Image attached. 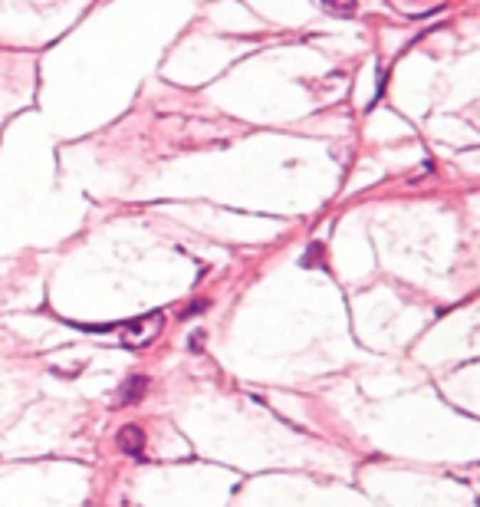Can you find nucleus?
Instances as JSON below:
<instances>
[{
	"instance_id": "1",
	"label": "nucleus",
	"mask_w": 480,
	"mask_h": 507,
	"mask_svg": "<svg viewBox=\"0 0 480 507\" xmlns=\"http://www.w3.org/2000/svg\"><path fill=\"white\" fill-rule=\"evenodd\" d=\"M115 445H119V451H125V455L138 458V455H142V448H145V431L138 429V425H125V429L119 431Z\"/></svg>"
},
{
	"instance_id": "2",
	"label": "nucleus",
	"mask_w": 480,
	"mask_h": 507,
	"mask_svg": "<svg viewBox=\"0 0 480 507\" xmlns=\"http://www.w3.org/2000/svg\"><path fill=\"white\" fill-rule=\"evenodd\" d=\"M323 7L329 14H335V17H349L352 10H355V0H323Z\"/></svg>"
},
{
	"instance_id": "3",
	"label": "nucleus",
	"mask_w": 480,
	"mask_h": 507,
	"mask_svg": "<svg viewBox=\"0 0 480 507\" xmlns=\"http://www.w3.org/2000/svg\"><path fill=\"white\" fill-rule=\"evenodd\" d=\"M142 392H145V379H132L129 389H125V396H122V399H125V402H132V399L142 396Z\"/></svg>"
}]
</instances>
